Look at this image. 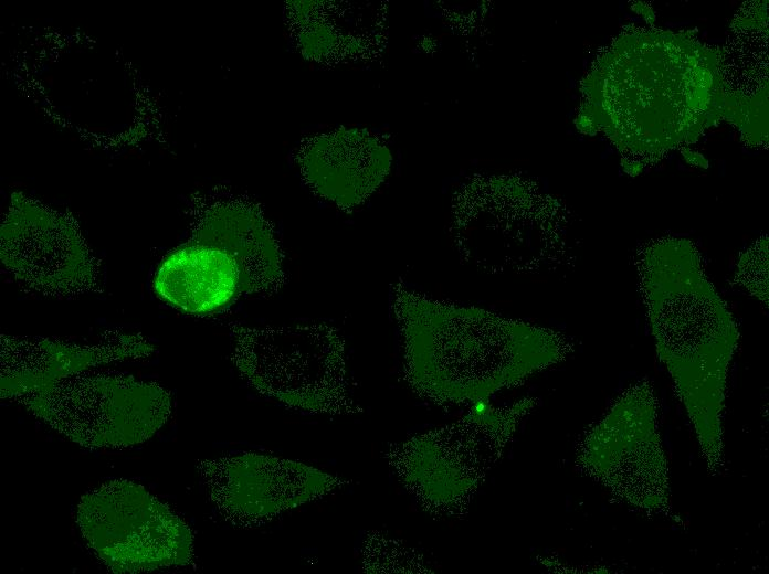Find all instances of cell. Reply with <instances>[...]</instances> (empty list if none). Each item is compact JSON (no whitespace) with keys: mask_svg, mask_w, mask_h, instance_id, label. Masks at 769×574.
Masks as SVG:
<instances>
[{"mask_svg":"<svg viewBox=\"0 0 769 574\" xmlns=\"http://www.w3.org/2000/svg\"><path fill=\"white\" fill-rule=\"evenodd\" d=\"M635 267L657 355L694 428L707 470L725 466L724 410L739 329L695 246L662 238L638 252Z\"/></svg>","mask_w":769,"mask_h":574,"instance_id":"obj_1","label":"cell"},{"mask_svg":"<svg viewBox=\"0 0 769 574\" xmlns=\"http://www.w3.org/2000/svg\"><path fill=\"white\" fill-rule=\"evenodd\" d=\"M232 359L257 392L287 406L316 413L347 404L344 342L327 323L234 326Z\"/></svg>","mask_w":769,"mask_h":574,"instance_id":"obj_2","label":"cell"},{"mask_svg":"<svg viewBox=\"0 0 769 574\" xmlns=\"http://www.w3.org/2000/svg\"><path fill=\"white\" fill-rule=\"evenodd\" d=\"M582 463L611 496L649 515L676 521L659 402L649 379L629 385L589 432Z\"/></svg>","mask_w":769,"mask_h":574,"instance_id":"obj_3","label":"cell"},{"mask_svg":"<svg viewBox=\"0 0 769 574\" xmlns=\"http://www.w3.org/2000/svg\"><path fill=\"white\" fill-rule=\"evenodd\" d=\"M18 401L64 437L93 448L140 444L171 413L164 387L125 375L72 376Z\"/></svg>","mask_w":769,"mask_h":574,"instance_id":"obj_4","label":"cell"},{"mask_svg":"<svg viewBox=\"0 0 769 574\" xmlns=\"http://www.w3.org/2000/svg\"><path fill=\"white\" fill-rule=\"evenodd\" d=\"M76 522L95 555L115 573H138L191 562L189 527L143 486L112 480L85 493Z\"/></svg>","mask_w":769,"mask_h":574,"instance_id":"obj_5","label":"cell"},{"mask_svg":"<svg viewBox=\"0 0 769 574\" xmlns=\"http://www.w3.org/2000/svg\"><path fill=\"white\" fill-rule=\"evenodd\" d=\"M1 261L24 287L50 296L97 288L98 269L76 228L62 215L14 198L1 227Z\"/></svg>","mask_w":769,"mask_h":574,"instance_id":"obj_6","label":"cell"},{"mask_svg":"<svg viewBox=\"0 0 769 574\" xmlns=\"http://www.w3.org/2000/svg\"><path fill=\"white\" fill-rule=\"evenodd\" d=\"M199 471L218 509L242 524L273 518L340 483L304 463L253 453L202 461Z\"/></svg>","mask_w":769,"mask_h":574,"instance_id":"obj_7","label":"cell"},{"mask_svg":"<svg viewBox=\"0 0 769 574\" xmlns=\"http://www.w3.org/2000/svg\"><path fill=\"white\" fill-rule=\"evenodd\" d=\"M1 397L43 391L88 368L149 355L154 347L139 334L108 332L95 344L48 338L1 336Z\"/></svg>","mask_w":769,"mask_h":574,"instance_id":"obj_8","label":"cell"},{"mask_svg":"<svg viewBox=\"0 0 769 574\" xmlns=\"http://www.w3.org/2000/svg\"><path fill=\"white\" fill-rule=\"evenodd\" d=\"M240 272L231 255L190 243L168 254L157 268L154 289L167 304L191 315H208L240 295Z\"/></svg>","mask_w":769,"mask_h":574,"instance_id":"obj_9","label":"cell"},{"mask_svg":"<svg viewBox=\"0 0 769 574\" xmlns=\"http://www.w3.org/2000/svg\"><path fill=\"white\" fill-rule=\"evenodd\" d=\"M192 243L219 247L233 257L240 272V294L274 291L282 286L281 251L263 220L251 209H213Z\"/></svg>","mask_w":769,"mask_h":574,"instance_id":"obj_10","label":"cell"},{"mask_svg":"<svg viewBox=\"0 0 769 574\" xmlns=\"http://www.w3.org/2000/svg\"><path fill=\"white\" fill-rule=\"evenodd\" d=\"M767 237L746 251L734 275V283L745 288L762 305H768V248Z\"/></svg>","mask_w":769,"mask_h":574,"instance_id":"obj_11","label":"cell"},{"mask_svg":"<svg viewBox=\"0 0 769 574\" xmlns=\"http://www.w3.org/2000/svg\"><path fill=\"white\" fill-rule=\"evenodd\" d=\"M485 411H486V405L484 402H482V401L475 402V404L473 406V412L475 414L483 415L485 413Z\"/></svg>","mask_w":769,"mask_h":574,"instance_id":"obj_12","label":"cell"}]
</instances>
